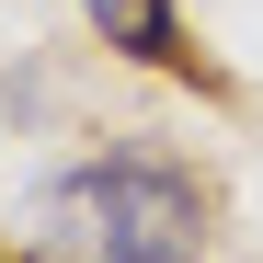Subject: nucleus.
I'll return each mask as SVG.
<instances>
[{"instance_id":"nucleus-2","label":"nucleus","mask_w":263,"mask_h":263,"mask_svg":"<svg viewBox=\"0 0 263 263\" xmlns=\"http://www.w3.org/2000/svg\"><path fill=\"white\" fill-rule=\"evenodd\" d=\"M80 12H92V23H103V46H126V58H172V46H183L172 0H80Z\"/></svg>"},{"instance_id":"nucleus-1","label":"nucleus","mask_w":263,"mask_h":263,"mask_svg":"<svg viewBox=\"0 0 263 263\" xmlns=\"http://www.w3.org/2000/svg\"><path fill=\"white\" fill-rule=\"evenodd\" d=\"M34 240H46V263H195L206 195L160 149H103L34 195Z\"/></svg>"}]
</instances>
